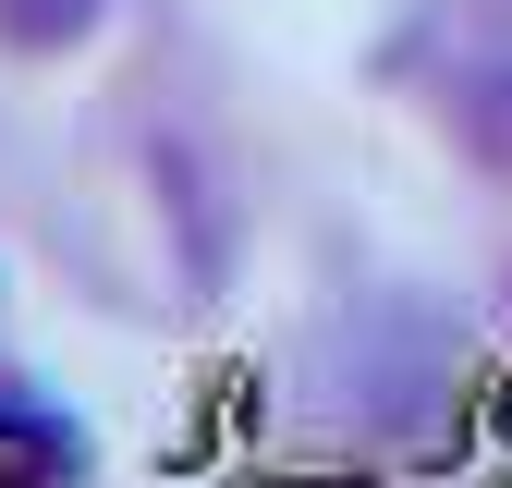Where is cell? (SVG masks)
Here are the masks:
<instances>
[{
	"mask_svg": "<svg viewBox=\"0 0 512 488\" xmlns=\"http://www.w3.org/2000/svg\"><path fill=\"white\" fill-rule=\"evenodd\" d=\"M98 25V0H0V37L13 49H74Z\"/></svg>",
	"mask_w": 512,
	"mask_h": 488,
	"instance_id": "cell-1",
	"label": "cell"
}]
</instances>
